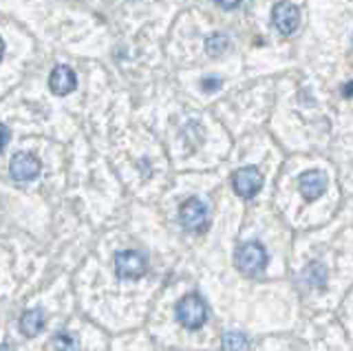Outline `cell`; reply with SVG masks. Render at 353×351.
<instances>
[{"label": "cell", "instance_id": "1", "mask_svg": "<svg viewBox=\"0 0 353 351\" xmlns=\"http://www.w3.org/2000/svg\"><path fill=\"white\" fill-rule=\"evenodd\" d=\"M176 321H179L185 329H199L208 321V307L199 294H185L183 299L176 303Z\"/></svg>", "mask_w": 353, "mask_h": 351}, {"label": "cell", "instance_id": "2", "mask_svg": "<svg viewBox=\"0 0 353 351\" xmlns=\"http://www.w3.org/2000/svg\"><path fill=\"white\" fill-rule=\"evenodd\" d=\"M234 261H236V268L243 274H248V277H259V274H263L265 265H268V252H265V248L259 243V241H250V243H243L236 250Z\"/></svg>", "mask_w": 353, "mask_h": 351}, {"label": "cell", "instance_id": "3", "mask_svg": "<svg viewBox=\"0 0 353 351\" xmlns=\"http://www.w3.org/2000/svg\"><path fill=\"white\" fill-rule=\"evenodd\" d=\"M272 23L279 34L292 36L296 34V29L301 27V9L294 3H290V0H281V3H276L272 9Z\"/></svg>", "mask_w": 353, "mask_h": 351}, {"label": "cell", "instance_id": "4", "mask_svg": "<svg viewBox=\"0 0 353 351\" xmlns=\"http://www.w3.org/2000/svg\"><path fill=\"white\" fill-rule=\"evenodd\" d=\"M232 185H234V192L239 197H243V199H252V197H256L263 188V174L254 166L239 168L234 174H232Z\"/></svg>", "mask_w": 353, "mask_h": 351}, {"label": "cell", "instance_id": "5", "mask_svg": "<svg viewBox=\"0 0 353 351\" xmlns=\"http://www.w3.org/2000/svg\"><path fill=\"white\" fill-rule=\"evenodd\" d=\"M115 270H117V277L119 279H130V281H137L146 274L148 265H146V259H143L139 252L135 250H124V252H117L115 257Z\"/></svg>", "mask_w": 353, "mask_h": 351}, {"label": "cell", "instance_id": "6", "mask_svg": "<svg viewBox=\"0 0 353 351\" xmlns=\"http://www.w3.org/2000/svg\"><path fill=\"white\" fill-rule=\"evenodd\" d=\"M9 170H11V177H14L16 181L29 183L38 177L42 166H40V159L36 155H31V152H18V155L11 159Z\"/></svg>", "mask_w": 353, "mask_h": 351}, {"label": "cell", "instance_id": "7", "mask_svg": "<svg viewBox=\"0 0 353 351\" xmlns=\"http://www.w3.org/2000/svg\"><path fill=\"white\" fill-rule=\"evenodd\" d=\"M179 217H181V223L185 230H192V232H201L208 225V205L201 201V199H188L181 210H179Z\"/></svg>", "mask_w": 353, "mask_h": 351}, {"label": "cell", "instance_id": "8", "mask_svg": "<svg viewBox=\"0 0 353 351\" xmlns=\"http://www.w3.org/2000/svg\"><path fill=\"white\" fill-rule=\"evenodd\" d=\"M329 185V179L323 170H307L298 177V190L307 201H316L318 197H323Z\"/></svg>", "mask_w": 353, "mask_h": 351}, {"label": "cell", "instance_id": "9", "mask_svg": "<svg viewBox=\"0 0 353 351\" xmlns=\"http://www.w3.org/2000/svg\"><path fill=\"white\" fill-rule=\"evenodd\" d=\"M49 89L53 95L58 97H64L69 95L77 89V75L71 67H66V64H58L51 75H49Z\"/></svg>", "mask_w": 353, "mask_h": 351}, {"label": "cell", "instance_id": "10", "mask_svg": "<svg viewBox=\"0 0 353 351\" xmlns=\"http://www.w3.org/2000/svg\"><path fill=\"white\" fill-rule=\"evenodd\" d=\"M20 329H22V334L29 336V338L40 334L44 329V312L42 310H27L20 318Z\"/></svg>", "mask_w": 353, "mask_h": 351}, {"label": "cell", "instance_id": "11", "mask_svg": "<svg viewBox=\"0 0 353 351\" xmlns=\"http://www.w3.org/2000/svg\"><path fill=\"white\" fill-rule=\"evenodd\" d=\"M250 336L239 332V329H232V332L223 334V351H250Z\"/></svg>", "mask_w": 353, "mask_h": 351}, {"label": "cell", "instance_id": "12", "mask_svg": "<svg viewBox=\"0 0 353 351\" xmlns=\"http://www.w3.org/2000/svg\"><path fill=\"white\" fill-rule=\"evenodd\" d=\"M230 47V40L225 34H212V36H208L205 40V53L208 56H212V58H219V56H223V53L228 51Z\"/></svg>", "mask_w": 353, "mask_h": 351}, {"label": "cell", "instance_id": "13", "mask_svg": "<svg viewBox=\"0 0 353 351\" xmlns=\"http://www.w3.org/2000/svg\"><path fill=\"white\" fill-rule=\"evenodd\" d=\"M303 277L309 281V285H312V288H325V283H327V270H325V265H320V263H314V265H309L303 272Z\"/></svg>", "mask_w": 353, "mask_h": 351}, {"label": "cell", "instance_id": "14", "mask_svg": "<svg viewBox=\"0 0 353 351\" xmlns=\"http://www.w3.org/2000/svg\"><path fill=\"white\" fill-rule=\"evenodd\" d=\"M53 349L55 351H80V343L71 334H58L53 338Z\"/></svg>", "mask_w": 353, "mask_h": 351}, {"label": "cell", "instance_id": "15", "mask_svg": "<svg viewBox=\"0 0 353 351\" xmlns=\"http://www.w3.org/2000/svg\"><path fill=\"white\" fill-rule=\"evenodd\" d=\"M214 3L223 9H236L241 5V0H214Z\"/></svg>", "mask_w": 353, "mask_h": 351}, {"label": "cell", "instance_id": "16", "mask_svg": "<svg viewBox=\"0 0 353 351\" xmlns=\"http://www.w3.org/2000/svg\"><path fill=\"white\" fill-rule=\"evenodd\" d=\"M203 86H205V89H219L221 80H203Z\"/></svg>", "mask_w": 353, "mask_h": 351}, {"label": "cell", "instance_id": "17", "mask_svg": "<svg viewBox=\"0 0 353 351\" xmlns=\"http://www.w3.org/2000/svg\"><path fill=\"white\" fill-rule=\"evenodd\" d=\"M342 91H345V95H347V97H351V95H353V82L345 84V89H342Z\"/></svg>", "mask_w": 353, "mask_h": 351}, {"label": "cell", "instance_id": "18", "mask_svg": "<svg viewBox=\"0 0 353 351\" xmlns=\"http://www.w3.org/2000/svg\"><path fill=\"white\" fill-rule=\"evenodd\" d=\"M3 133H5V146L9 144V128L7 126H3Z\"/></svg>", "mask_w": 353, "mask_h": 351}, {"label": "cell", "instance_id": "19", "mask_svg": "<svg viewBox=\"0 0 353 351\" xmlns=\"http://www.w3.org/2000/svg\"><path fill=\"white\" fill-rule=\"evenodd\" d=\"M3 351H14V349H11V345H3Z\"/></svg>", "mask_w": 353, "mask_h": 351}, {"label": "cell", "instance_id": "20", "mask_svg": "<svg viewBox=\"0 0 353 351\" xmlns=\"http://www.w3.org/2000/svg\"><path fill=\"white\" fill-rule=\"evenodd\" d=\"M351 42H353V36H351Z\"/></svg>", "mask_w": 353, "mask_h": 351}]
</instances>
